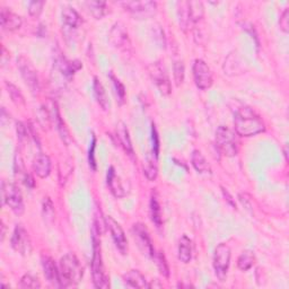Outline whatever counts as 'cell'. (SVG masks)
I'll return each instance as SVG.
<instances>
[{"label":"cell","instance_id":"6da1fadb","mask_svg":"<svg viewBox=\"0 0 289 289\" xmlns=\"http://www.w3.org/2000/svg\"><path fill=\"white\" fill-rule=\"evenodd\" d=\"M235 130L242 137H252L264 131L265 125L260 116L252 109L243 108L238 109L234 117Z\"/></svg>","mask_w":289,"mask_h":289},{"label":"cell","instance_id":"7a4b0ae2","mask_svg":"<svg viewBox=\"0 0 289 289\" xmlns=\"http://www.w3.org/2000/svg\"><path fill=\"white\" fill-rule=\"evenodd\" d=\"M60 287H70L81 283L84 270L77 257L72 253H68L61 258L59 265Z\"/></svg>","mask_w":289,"mask_h":289},{"label":"cell","instance_id":"3957f363","mask_svg":"<svg viewBox=\"0 0 289 289\" xmlns=\"http://www.w3.org/2000/svg\"><path fill=\"white\" fill-rule=\"evenodd\" d=\"M92 275L93 283L96 288L108 289L110 287L109 278L105 273L103 260H102L101 246L96 241V238H93V258H92Z\"/></svg>","mask_w":289,"mask_h":289},{"label":"cell","instance_id":"277c9868","mask_svg":"<svg viewBox=\"0 0 289 289\" xmlns=\"http://www.w3.org/2000/svg\"><path fill=\"white\" fill-rule=\"evenodd\" d=\"M216 144L220 153L224 155L230 156V157H233V156L237 155L238 147L236 137H235V134L230 128L220 125V127L217 129Z\"/></svg>","mask_w":289,"mask_h":289},{"label":"cell","instance_id":"5b68a950","mask_svg":"<svg viewBox=\"0 0 289 289\" xmlns=\"http://www.w3.org/2000/svg\"><path fill=\"white\" fill-rule=\"evenodd\" d=\"M2 200L16 215H22L24 212V201L21 190L13 183H7L2 181L1 184Z\"/></svg>","mask_w":289,"mask_h":289},{"label":"cell","instance_id":"8992f818","mask_svg":"<svg viewBox=\"0 0 289 289\" xmlns=\"http://www.w3.org/2000/svg\"><path fill=\"white\" fill-rule=\"evenodd\" d=\"M231 249L227 244H219L215 250L214 254V269L215 273L220 281H224L227 277L228 268L231 264Z\"/></svg>","mask_w":289,"mask_h":289},{"label":"cell","instance_id":"52a82bcc","mask_svg":"<svg viewBox=\"0 0 289 289\" xmlns=\"http://www.w3.org/2000/svg\"><path fill=\"white\" fill-rule=\"evenodd\" d=\"M148 71L155 85L157 86L159 92L163 95H170L172 92V87H171V82L167 75L164 64L162 62H153L148 67Z\"/></svg>","mask_w":289,"mask_h":289},{"label":"cell","instance_id":"ba28073f","mask_svg":"<svg viewBox=\"0 0 289 289\" xmlns=\"http://www.w3.org/2000/svg\"><path fill=\"white\" fill-rule=\"evenodd\" d=\"M193 77L198 88L208 89L212 85V74L208 64L201 59H197L193 63Z\"/></svg>","mask_w":289,"mask_h":289},{"label":"cell","instance_id":"9c48e42d","mask_svg":"<svg viewBox=\"0 0 289 289\" xmlns=\"http://www.w3.org/2000/svg\"><path fill=\"white\" fill-rule=\"evenodd\" d=\"M11 246L22 256H29L32 252V242L26 230L21 225L15 227L11 236Z\"/></svg>","mask_w":289,"mask_h":289},{"label":"cell","instance_id":"30bf717a","mask_svg":"<svg viewBox=\"0 0 289 289\" xmlns=\"http://www.w3.org/2000/svg\"><path fill=\"white\" fill-rule=\"evenodd\" d=\"M105 224L106 228L110 231V233L112 235V238L114 243H116V248L122 254H125L128 251V241L125 237V234L122 230V227L120 226V224L116 222L112 217H105Z\"/></svg>","mask_w":289,"mask_h":289},{"label":"cell","instance_id":"8fae6325","mask_svg":"<svg viewBox=\"0 0 289 289\" xmlns=\"http://www.w3.org/2000/svg\"><path fill=\"white\" fill-rule=\"evenodd\" d=\"M132 231H134V237L136 242L138 243L139 249L143 251L144 254L154 258L155 250L153 246V242H151L146 227L142 225V224H136V225H134V228H132Z\"/></svg>","mask_w":289,"mask_h":289},{"label":"cell","instance_id":"7c38bea8","mask_svg":"<svg viewBox=\"0 0 289 289\" xmlns=\"http://www.w3.org/2000/svg\"><path fill=\"white\" fill-rule=\"evenodd\" d=\"M18 67H20L21 74L24 78L25 83L28 84L33 92H37L40 89V85H39V78H37V74L36 70L34 69L33 64L29 62V60H28L25 57H21L18 59Z\"/></svg>","mask_w":289,"mask_h":289},{"label":"cell","instance_id":"4fadbf2b","mask_svg":"<svg viewBox=\"0 0 289 289\" xmlns=\"http://www.w3.org/2000/svg\"><path fill=\"white\" fill-rule=\"evenodd\" d=\"M122 6L137 16H153L157 9V3L154 1H125Z\"/></svg>","mask_w":289,"mask_h":289},{"label":"cell","instance_id":"5bb4252c","mask_svg":"<svg viewBox=\"0 0 289 289\" xmlns=\"http://www.w3.org/2000/svg\"><path fill=\"white\" fill-rule=\"evenodd\" d=\"M110 41L112 42L114 47L122 51H128L130 48V40H129L128 32L125 31L124 26L117 23L112 28L110 32Z\"/></svg>","mask_w":289,"mask_h":289},{"label":"cell","instance_id":"9a60e30c","mask_svg":"<svg viewBox=\"0 0 289 289\" xmlns=\"http://www.w3.org/2000/svg\"><path fill=\"white\" fill-rule=\"evenodd\" d=\"M42 267H43L44 276L49 283L56 287H60L59 269L57 268L55 261L50 257L42 258Z\"/></svg>","mask_w":289,"mask_h":289},{"label":"cell","instance_id":"2e32d148","mask_svg":"<svg viewBox=\"0 0 289 289\" xmlns=\"http://www.w3.org/2000/svg\"><path fill=\"white\" fill-rule=\"evenodd\" d=\"M0 20H1V26L6 31H16L21 29L22 26V18L17 14L13 13L9 9L2 8L0 13Z\"/></svg>","mask_w":289,"mask_h":289},{"label":"cell","instance_id":"e0dca14e","mask_svg":"<svg viewBox=\"0 0 289 289\" xmlns=\"http://www.w3.org/2000/svg\"><path fill=\"white\" fill-rule=\"evenodd\" d=\"M34 172L39 177L45 178L50 175L51 173V161L48 155L40 154L37 157L34 159L33 163Z\"/></svg>","mask_w":289,"mask_h":289},{"label":"cell","instance_id":"ac0fdd59","mask_svg":"<svg viewBox=\"0 0 289 289\" xmlns=\"http://www.w3.org/2000/svg\"><path fill=\"white\" fill-rule=\"evenodd\" d=\"M116 137L125 153L130 157H134V148H132L130 136H129L127 125L123 122H119V124L116 125Z\"/></svg>","mask_w":289,"mask_h":289},{"label":"cell","instance_id":"d6986e66","mask_svg":"<svg viewBox=\"0 0 289 289\" xmlns=\"http://www.w3.org/2000/svg\"><path fill=\"white\" fill-rule=\"evenodd\" d=\"M123 280L128 286L132 288H150V285L147 283L146 278L138 270H130L123 275Z\"/></svg>","mask_w":289,"mask_h":289},{"label":"cell","instance_id":"ffe728a7","mask_svg":"<svg viewBox=\"0 0 289 289\" xmlns=\"http://www.w3.org/2000/svg\"><path fill=\"white\" fill-rule=\"evenodd\" d=\"M108 185L110 190H111L112 195L116 198H122L124 197L125 192L123 189V185L121 183L119 176L116 175L114 167H110L108 171Z\"/></svg>","mask_w":289,"mask_h":289},{"label":"cell","instance_id":"44dd1931","mask_svg":"<svg viewBox=\"0 0 289 289\" xmlns=\"http://www.w3.org/2000/svg\"><path fill=\"white\" fill-rule=\"evenodd\" d=\"M178 259L183 263H189L192 259V244L191 241L188 236L181 237L180 243H178Z\"/></svg>","mask_w":289,"mask_h":289},{"label":"cell","instance_id":"7402d4cb","mask_svg":"<svg viewBox=\"0 0 289 289\" xmlns=\"http://www.w3.org/2000/svg\"><path fill=\"white\" fill-rule=\"evenodd\" d=\"M62 18H63L64 24L72 29H77L78 26H81V24L83 23L82 17L79 16V14L72 8V7H66V8H63Z\"/></svg>","mask_w":289,"mask_h":289},{"label":"cell","instance_id":"603a6c76","mask_svg":"<svg viewBox=\"0 0 289 289\" xmlns=\"http://www.w3.org/2000/svg\"><path fill=\"white\" fill-rule=\"evenodd\" d=\"M192 165L199 173H210L211 167L209 165L206 157L201 154V151L195 150L192 154Z\"/></svg>","mask_w":289,"mask_h":289},{"label":"cell","instance_id":"cb8c5ba5","mask_svg":"<svg viewBox=\"0 0 289 289\" xmlns=\"http://www.w3.org/2000/svg\"><path fill=\"white\" fill-rule=\"evenodd\" d=\"M94 94H95V97H96V100L98 102V104L102 106V109L108 110L110 108L108 95H106V92H105L103 85H102L101 82L98 81L97 78L94 79Z\"/></svg>","mask_w":289,"mask_h":289},{"label":"cell","instance_id":"d4e9b609","mask_svg":"<svg viewBox=\"0 0 289 289\" xmlns=\"http://www.w3.org/2000/svg\"><path fill=\"white\" fill-rule=\"evenodd\" d=\"M177 14L178 18H180V24L182 26V29L185 31L190 23H191L189 11V1L177 2Z\"/></svg>","mask_w":289,"mask_h":289},{"label":"cell","instance_id":"484cf974","mask_svg":"<svg viewBox=\"0 0 289 289\" xmlns=\"http://www.w3.org/2000/svg\"><path fill=\"white\" fill-rule=\"evenodd\" d=\"M189 11L191 23L199 22L203 17V5L200 1H189Z\"/></svg>","mask_w":289,"mask_h":289},{"label":"cell","instance_id":"4316f807","mask_svg":"<svg viewBox=\"0 0 289 289\" xmlns=\"http://www.w3.org/2000/svg\"><path fill=\"white\" fill-rule=\"evenodd\" d=\"M150 217L153 223L156 224V226L161 227L162 226V210L161 206H159V202L157 198L155 196L151 197L150 200Z\"/></svg>","mask_w":289,"mask_h":289},{"label":"cell","instance_id":"83f0119b","mask_svg":"<svg viewBox=\"0 0 289 289\" xmlns=\"http://www.w3.org/2000/svg\"><path fill=\"white\" fill-rule=\"evenodd\" d=\"M85 6L87 9L89 10V13L93 15L95 18L100 20L104 16L105 14V6L106 3L104 1H87L85 2Z\"/></svg>","mask_w":289,"mask_h":289},{"label":"cell","instance_id":"f1b7e54d","mask_svg":"<svg viewBox=\"0 0 289 289\" xmlns=\"http://www.w3.org/2000/svg\"><path fill=\"white\" fill-rule=\"evenodd\" d=\"M254 260H256V258H254L253 253L250 252V251H245V252H243L238 258L237 260L238 268L243 270V271H246V270H249L253 267Z\"/></svg>","mask_w":289,"mask_h":289},{"label":"cell","instance_id":"f546056e","mask_svg":"<svg viewBox=\"0 0 289 289\" xmlns=\"http://www.w3.org/2000/svg\"><path fill=\"white\" fill-rule=\"evenodd\" d=\"M6 87L7 89H8V94L11 100L16 105H24L25 104V100H24V96H23V94L21 93L20 88H17L16 86L14 85V84L6 82Z\"/></svg>","mask_w":289,"mask_h":289},{"label":"cell","instance_id":"4dcf8cb0","mask_svg":"<svg viewBox=\"0 0 289 289\" xmlns=\"http://www.w3.org/2000/svg\"><path fill=\"white\" fill-rule=\"evenodd\" d=\"M144 175L147 176L148 180L154 181L156 177H157V166L155 164L154 158L148 157L144 164Z\"/></svg>","mask_w":289,"mask_h":289},{"label":"cell","instance_id":"1f68e13d","mask_svg":"<svg viewBox=\"0 0 289 289\" xmlns=\"http://www.w3.org/2000/svg\"><path fill=\"white\" fill-rule=\"evenodd\" d=\"M154 260L156 261V264H157L159 272H161L163 276L169 277L170 276V269H169V264H167L164 254H163L162 252L155 253Z\"/></svg>","mask_w":289,"mask_h":289},{"label":"cell","instance_id":"d6a6232c","mask_svg":"<svg viewBox=\"0 0 289 289\" xmlns=\"http://www.w3.org/2000/svg\"><path fill=\"white\" fill-rule=\"evenodd\" d=\"M81 68H82V64L78 61L70 62V61H66V60H63V61L60 63V69H61L63 74L67 76L74 75L75 72L78 69H81Z\"/></svg>","mask_w":289,"mask_h":289},{"label":"cell","instance_id":"836d02e7","mask_svg":"<svg viewBox=\"0 0 289 289\" xmlns=\"http://www.w3.org/2000/svg\"><path fill=\"white\" fill-rule=\"evenodd\" d=\"M174 71V81H175L176 85L180 86L184 81V64L182 61H175L173 66Z\"/></svg>","mask_w":289,"mask_h":289},{"label":"cell","instance_id":"e575fe53","mask_svg":"<svg viewBox=\"0 0 289 289\" xmlns=\"http://www.w3.org/2000/svg\"><path fill=\"white\" fill-rule=\"evenodd\" d=\"M20 286L22 288H41V284L40 281L35 277L32 275H25L23 276V278L21 279V284Z\"/></svg>","mask_w":289,"mask_h":289},{"label":"cell","instance_id":"d590c367","mask_svg":"<svg viewBox=\"0 0 289 289\" xmlns=\"http://www.w3.org/2000/svg\"><path fill=\"white\" fill-rule=\"evenodd\" d=\"M44 2L43 1H31L29 3V13L33 17L40 16L42 13V9H43Z\"/></svg>","mask_w":289,"mask_h":289},{"label":"cell","instance_id":"8d00e7d4","mask_svg":"<svg viewBox=\"0 0 289 289\" xmlns=\"http://www.w3.org/2000/svg\"><path fill=\"white\" fill-rule=\"evenodd\" d=\"M110 77H111L112 82H113V85H114V88H116V90L117 97L120 98L121 103H122L123 100H124V96H125V89H124V86L122 85V83H121L117 78L114 77L113 75H110Z\"/></svg>","mask_w":289,"mask_h":289},{"label":"cell","instance_id":"74e56055","mask_svg":"<svg viewBox=\"0 0 289 289\" xmlns=\"http://www.w3.org/2000/svg\"><path fill=\"white\" fill-rule=\"evenodd\" d=\"M43 214H44V218H51L53 219L55 217V208H53V203L52 201L47 198L43 201Z\"/></svg>","mask_w":289,"mask_h":289},{"label":"cell","instance_id":"f35d334b","mask_svg":"<svg viewBox=\"0 0 289 289\" xmlns=\"http://www.w3.org/2000/svg\"><path fill=\"white\" fill-rule=\"evenodd\" d=\"M279 24H280V29H283L285 33H288V31H289V10H288V8L285 9L283 15L280 16Z\"/></svg>","mask_w":289,"mask_h":289},{"label":"cell","instance_id":"ab89813d","mask_svg":"<svg viewBox=\"0 0 289 289\" xmlns=\"http://www.w3.org/2000/svg\"><path fill=\"white\" fill-rule=\"evenodd\" d=\"M16 130H17V136L18 139H20L21 143H24L29 138L28 130H26V127L22 122H17L16 124Z\"/></svg>","mask_w":289,"mask_h":289},{"label":"cell","instance_id":"60d3db41","mask_svg":"<svg viewBox=\"0 0 289 289\" xmlns=\"http://www.w3.org/2000/svg\"><path fill=\"white\" fill-rule=\"evenodd\" d=\"M95 144H96V138H95V136H93L92 144H90V148H89V155H88L89 166L92 167L93 170H96V163H95V154H94Z\"/></svg>","mask_w":289,"mask_h":289},{"label":"cell","instance_id":"b9f144b4","mask_svg":"<svg viewBox=\"0 0 289 289\" xmlns=\"http://www.w3.org/2000/svg\"><path fill=\"white\" fill-rule=\"evenodd\" d=\"M153 148H154V154H155V157L157 158L158 156V148H159V143H158V136H157V132H156V129L153 125Z\"/></svg>","mask_w":289,"mask_h":289},{"label":"cell","instance_id":"7bdbcfd3","mask_svg":"<svg viewBox=\"0 0 289 289\" xmlns=\"http://www.w3.org/2000/svg\"><path fill=\"white\" fill-rule=\"evenodd\" d=\"M15 171H16V173H22L24 171V169H23L22 158L18 155L15 156Z\"/></svg>","mask_w":289,"mask_h":289},{"label":"cell","instance_id":"ee69618b","mask_svg":"<svg viewBox=\"0 0 289 289\" xmlns=\"http://www.w3.org/2000/svg\"><path fill=\"white\" fill-rule=\"evenodd\" d=\"M24 183H25V185L28 186V188H33L34 186V180H33V177L29 175V174H25V177H24Z\"/></svg>","mask_w":289,"mask_h":289},{"label":"cell","instance_id":"f6af8a7d","mask_svg":"<svg viewBox=\"0 0 289 289\" xmlns=\"http://www.w3.org/2000/svg\"><path fill=\"white\" fill-rule=\"evenodd\" d=\"M1 228H2V233H1V239L3 241V237H5V225L1 224Z\"/></svg>","mask_w":289,"mask_h":289}]
</instances>
